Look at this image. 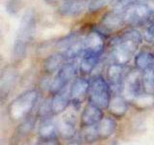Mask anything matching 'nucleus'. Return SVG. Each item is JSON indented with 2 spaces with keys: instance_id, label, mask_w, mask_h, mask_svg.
<instances>
[{
  "instance_id": "a211bd4d",
  "label": "nucleus",
  "mask_w": 154,
  "mask_h": 145,
  "mask_svg": "<svg viewBox=\"0 0 154 145\" xmlns=\"http://www.w3.org/2000/svg\"><path fill=\"white\" fill-rule=\"evenodd\" d=\"M108 110L115 117H122L128 110L127 100L123 96L115 95L111 98L110 104L108 105Z\"/></svg>"
},
{
  "instance_id": "2eb2a0df",
  "label": "nucleus",
  "mask_w": 154,
  "mask_h": 145,
  "mask_svg": "<svg viewBox=\"0 0 154 145\" xmlns=\"http://www.w3.org/2000/svg\"><path fill=\"white\" fill-rule=\"evenodd\" d=\"M101 109L102 108L91 103L87 105L81 115V124L83 125V127L98 124L100 120L103 118V113Z\"/></svg>"
},
{
  "instance_id": "ddd939ff",
  "label": "nucleus",
  "mask_w": 154,
  "mask_h": 145,
  "mask_svg": "<svg viewBox=\"0 0 154 145\" xmlns=\"http://www.w3.org/2000/svg\"><path fill=\"white\" fill-rule=\"evenodd\" d=\"M124 66L113 63L110 64L107 68V79L111 86V89L116 91H122V82L124 79Z\"/></svg>"
},
{
  "instance_id": "39448f33",
  "label": "nucleus",
  "mask_w": 154,
  "mask_h": 145,
  "mask_svg": "<svg viewBox=\"0 0 154 145\" xmlns=\"http://www.w3.org/2000/svg\"><path fill=\"white\" fill-rule=\"evenodd\" d=\"M78 71H79V67L77 66L76 63L66 62L60 69V71L58 72L57 76L54 77V79L51 81V83L49 85L50 93L52 95H55L58 92H60L63 88H65L67 85V83L77 76Z\"/></svg>"
},
{
  "instance_id": "1a4fd4ad",
  "label": "nucleus",
  "mask_w": 154,
  "mask_h": 145,
  "mask_svg": "<svg viewBox=\"0 0 154 145\" xmlns=\"http://www.w3.org/2000/svg\"><path fill=\"white\" fill-rule=\"evenodd\" d=\"M123 23H125L123 14L114 10L104 14L99 24V30L97 31L101 34L113 32L122 26Z\"/></svg>"
},
{
  "instance_id": "4468645a",
  "label": "nucleus",
  "mask_w": 154,
  "mask_h": 145,
  "mask_svg": "<svg viewBox=\"0 0 154 145\" xmlns=\"http://www.w3.org/2000/svg\"><path fill=\"white\" fill-rule=\"evenodd\" d=\"M71 102L70 88L66 86L60 92L54 95L51 100V109L53 114H60L66 109Z\"/></svg>"
},
{
  "instance_id": "9b49d317",
  "label": "nucleus",
  "mask_w": 154,
  "mask_h": 145,
  "mask_svg": "<svg viewBox=\"0 0 154 145\" xmlns=\"http://www.w3.org/2000/svg\"><path fill=\"white\" fill-rule=\"evenodd\" d=\"M87 5H89L88 0H66L60 6L59 12L64 17L75 18L85 11Z\"/></svg>"
},
{
  "instance_id": "f257e3e1",
  "label": "nucleus",
  "mask_w": 154,
  "mask_h": 145,
  "mask_svg": "<svg viewBox=\"0 0 154 145\" xmlns=\"http://www.w3.org/2000/svg\"><path fill=\"white\" fill-rule=\"evenodd\" d=\"M142 43L143 36L136 29H129L113 39L111 42V55L114 63L126 65Z\"/></svg>"
},
{
  "instance_id": "4be33fe9",
  "label": "nucleus",
  "mask_w": 154,
  "mask_h": 145,
  "mask_svg": "<svg viewBox=\"0 0 154 145\" xmlns=\"http://www.w3.org/2000/svg\"><path fill=\"white\" fill-rule=\"evenodd\" d=\"M100 55H83L79 64V71L84 75H88L94 71L97 65Z\"/></svg>"
},
{
  "instance_id": "b1692460",
  "label": "nucleus",
  "mask_w": 154,
  "mask_h": 145,
  "mask_svg": "<svg viewBox=\"0 0 154 145\" xmlns=\"http://www.w3.org/2000/svg\"><path fill=\"white\" fill-rule=\"evenodd\" d=\"M37 119L33 116H27L26 118L23 119V122L18 126L17 128V134L21 137L27 135L30 133H32V130H34L36 126Z\"/></svg>"
},
{
  "instance_id": "dca6fc26",
  "label": "nucleus",
  "mask_w": 154,
  "mask_h": 145,
  "mask_svg": "<svg viewBox=\"0 0 154 145\" xmlns=\"http://www.w3.org/2000/svg\"><path fill=\"white\" fill-rule=\"evenodd\" d=\"M58 130H59V135L62 138L70 140L76 137V120L75 117L72 115L65 116L60 123L58 124Z\"/></svg>"
},
{
  "instance_id": "aec40b11",
  "label": "nucleus",
  "mask_w": 154,
  "mask_h": 145,
  "mask_svg": "<svg viewBox=\"0 0 154 145\" xmlns=\"http://www.w3.org/2000/svg\"><path fill=\"white\" fill-rule=\"evenodd\" d=\"M117 129V122L112 117H103L97 124V130L100 138H108Z\"/></svg>"
},
{
  "instance_id": "412c9836",
  "label": "nucleus",
  "mask_w": 154,
  "mask_h": 145,
  "mask_svg": "<svg viewBox=\"0 0 154 145\" xmlns=\"http://www.w3.org/2000/svg\"><path fill=\"white\" fill-rule=\"evenodd\" d=\"M85 51V41L84 38H78L74 41L69 47H67L66 50L63 51L65 54L66 60H73L75 58L79 57L84 54Z\"/></svg>"
},
{
  "instance_id": "bb28decb",
  "label": "nucleus",
  "mask_w": 154,
  "mask_h": 145,
  "mask_svg": "<svg viewBox=\"0 0 154 145\" xmlns=\"http://www.w3.org/2000/svg\"><path fill=\"white\" fill-rule=\"evenodd\" d=\"M109 2H111V0H90L88 9L91 13H96L105 7Z\"/></svg>"
},
{
  "instance_id": "5701e85b",
  "label": "nucleus",
  "mask_w": 154,
  "mask_h": 145,
  "mask_svg": "<svg viewBox=\"0 0 154 145\" xmlns=\"http://www.w3.org/2000/svg\"><path fill=\"white\" fill-rule=\"evenodd\" d=\"M99 134L97 130V124L91 125V126H84V129L82 133L79 134V140L85 142H95L96 140L99 139Z\"/></svg>"
},
{
  "instance_id": "cd10ccee",
  "label": "nucleus",
  "mask_w": 154,
  "mask_h": 145,
  "mask_svg": "<svg viewBox=\"0 0 154 145\" xmlns=\"http://www.w3.org/2000/svg\"><path fill=\"white\" fill-rule=\"evenodd\" d=\"M20 2L21 0H9L7 5L8 12H10L11 14H17L19 11V9H20Z\"/></svg>"
},
{
  "instance_id": "f3484780",
  "label": "nucleus",
  "mask_w": 154,
  "mask_h": 145,
  "mask_svg": "<svg viewBox=\"0 0 154 145\" xmlns=\"http://www.w3.org/2000/svg\"><path fill=\"white\" fill-rule=\"evenodd\" d=\"M66 58L64 53H53L49 55L43 62V70L47 74H55L60 71L63 65L66 62Z\"/></svg>"
},
{
  "instance_id": "423d86ee",
  "label": "nucleus",
  "mask_w": 154,
  "mask_h": 145,
  "mask_svg": "<svg viewBox=\"0 0 154 145\" xmlns=\"http://www.w3.org/2000/svg\"><path fill=\"white\" fill-rule=\"evenodd\" d=\"M37 28V17L36 13L33 9L28 10L19 23V28L17 31V40H19L26 45H29L30 42L34 39Z\"/></svg>"
},
{
  "instance_id": "7ed1b4c3",
  "label": "nucleus",
  "mask_w": 154,
  "mask_h": 145,
  "mask_svg": "<svg viewBox=\"0 0 154 145\" xmlns=\"http://www.w3.org/2000/svg\"><path fill=\"white\" fill-rule=\"evenodd\" d=\"M38 99V92L35 89L27 90L10 104L8 113L13 120H20L29 116Z\"/></svg>"
},
{
  "instance_id": "9d476101",
  "label": "nucleus",
  "mask_w": 154,
  "mask_h": 145,
  "mask_svg": "<svg viewBox=\"0 0 154 145\" xmlns=\"http://www.w3.org/2000/svg\"><path fill=\"white\" fill-rule=\"evenodd\" d=\"M85 51L83 55H101L104 48V36L97 30L91 31L84 38Z\"/></svg>"
},
{
  "instance_id": "a878e982",
  "label": "nucleus",
  "mask_w": 154,
  "mask_h": 145,
  "mask_svg": "<svg viewBox=\"0 0 154 145\" xmlns=\"http://www.w3.org/2000/svg\"><path fill=\"white\" fill-rule=\"evenodd\" d=\"M27 47L28 45H26L25 43L16 39V41L14 43V57L16 59H22V58L25 57L27 52Z\"/></svg>"
},
{
  "instance_id": "0eeeda50",
  "label": "nucleus",
  "mask_w": 154,
  "mask_h": 145,
  "mask_svg": "<svg viewBox=\"0 0 154 145\" xmlns=\"http://www.w3.org/2000/svg\"><path fill=\"white\" fill-rule=\"evenodd\" d=\"M143 87V76L140 75L139 70L130 72L125 76L122 82V96L127 101H135L137 97L142 94Z\"/></svg>"
},
{
  "instance_id": "20e7f679",
  "label": "nucleus",
  "mask_w": 154,
  "mask_h": 145,
  "mask_svg": "<svg viewBox=\"0 0 154 145\" xmlns=\"http://www.w3.org/2000/svg\"><path fill=\"white\" fill-rule=\"evenodd\" d=\"M112 89L109 82L106 81L102 76H97L94 77L90 82L89 101L100 108H108L112 96Z\"/></svg>"
},
{
  "instance_id": "f03ea898",
  "label": "nucleus",
  "mask_w": 154,
  "mask_h": 145,
  "mask_svg": "<svg viewBox=\"0 0 154 145\" xmlns=\"http://www.w3.org/2000/svg\"><path fill=\"white\" fill-rule=\"evenodd\" d=\"M124 21L130 26H142L154 18V7L146 0H138L122 13Z\"/></svg>"
},
{
  "instance_id": "6ab92c4d",
  "label": "nucleus",
  "mask_w": 154,
  "mask_h": 145,
  "mask_svg": "<svg viewBox=\"0 0 154 145\" xmlns=\"http://www.w3.org/2000/svg\"><path fill=\"white\" fill-rule=\"evenodd\" d=\"M135 66L137 70L144 72L154 67V54L150 51H140L135 57Z\"/></svg>"
},
{
  "instance_id": "6e6552de",
  "label": "nucleus",
  "mask_w": 154,
  "mask_h": 145,
  "mask_svg": "<svg viewBox=\"0 0 154 145\" xmlns=\"http://www.w3.org/2000/svg\"><path fill=\"white\" fill-rule=\"evenodd\" d=\"M40 140L38 143L43 144H57L58 142V135H59V130H58V125H56L50 118H46L42 121L40 125L38 130Z\"/></svg>"
},
{
  "instance_id": "f8f14e48",
  "label": "nucleus",
  "mask_w": 154,
  "mask_h": 145,
  "mask_svg": "<svg viewBox=\"0 0 154 145\" xmlns=\"http://www.w3.org/2000/svg\"><path fill=\"white\" fill-rule=\"evenodd\" d=\"M90 82L85 79H76L70 86V97L72 104L81 105L86 96L89 95Z\"/></svg>"
},
{
  "instance_id": "c85d7f7f",
  "label": "nucleus",
  "mask_w": 154,
  "mask_h": 145,
  "mask_svg": "<svg viewBox=\"0 0 154 145\" xmlns=\"http://www.w3.org/2000/svg\"><path fill=\"white\" fill-rule=\"evenodd\" d=\"M144 40L151 45H154V23L146 28V32H144Z\"/></svg>"
},
{
  "instance_id": "c756f323",
  "label": "nucleus",
  "mask_w": 154,
  "mask_h": 145,
  "mask_svg": "<svg viewBox=\"0 0 154 145\" xmlns=\"http://www.w3.org/2000/svg\"><path fill=\"white\" fill-rule=\"evenodd\" d=\"M43 1L48 3V4H54V3L58 2V0H43Z\"/></svg>"
},
{
  "instance_id": "393cba45",
  "label": "nucleus",
  "mask_w": 154,
  "mask_h": 145,
  "mask_svg": "<svg viewBox=\"0 0 154 145\" xmlns=\"http://www.w3.org/2000/svg\"><path fill=\"white\" fill-rule=\"evenodd\" d=\"M143 85L146 92L154 94V67L143 72Z\"/></svg>"
}]
</instances>
